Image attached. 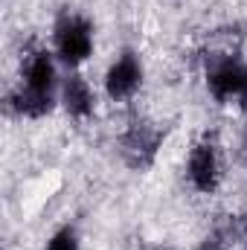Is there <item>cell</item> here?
Returning a JSON list of instances; mask_svg holds the SVG:
<instances>
[{
	"label": "cell",
	"mask_w": 247,
	"mask_h": 250,
	"mask_svg": "<svg viewBox=\"0 0 247 250\" xmlns=\"http://www.w3.org/2000/svg\"><path fill=\"white\" fill-rule=\"evenodd\" d=\"M62 90L59 59L47 47H29L21 59V76L9 93V105L23 120H41L56 111Z\"/></svg>",
	"instance_id": "1"
},
{
	"label": "cell",
	"mask_w": 247,
	"mask_h": 250,
	"mask_svg": "<svg viewBox=\"0 0 247 250\" xmlns=\"http://www.w3.org/2000/svg\"><path fill=\"white\" fill-rule=\"evenodd\" d=\"M206 90L221 105H247V62L239 50H212L204 67Z\"/></svg>",
	"instance_id": "2"
},
{
	"label": "cell",
	"mask_w": 247,
	"mask_h": 250,
	"mask_svg": "<svg viewBox=\"0 0 247 250\" xmlns=\"http://www.w3.org/2000/svg\"><path fill=\"white\" fill-rule=\"evenodd\" d=\"M96 47V32L90 18H84L82 12H62L56 26H53V53L59 64H64L67 70H79L82 64L93 56Z\"/></svg>",
	"instance_id": "3"
},
{
	"label": "cell",
	"mask_w": 247,
	"mask_h": 250,
	"mask_svg": "<svg viewBox=\"0 0 247 250\" xmlns=\"http://www.w3.org/2000/svg\"><path fill=\"white\" fill-rule=\"evenodd\" d=\"M186 184L198 195H215L224 181V163H221V146L215 134H201L189 151H186Z\"/></svg>",
	"instance_id": "4"
},
{
	"label": "cell",
	"mask_w": 247,
	"mask_h": 250,
	"mask_svg": "<svg viewBox=\"0 0 247 250\" xmlns=\"http://www.w3.org/2000/svg\"><path fill=\"white\" fill-rule=\"evenodd\" d=\"M160 146H163V131L154 123H145V120L131 123L117 140L123 163L134 172H145L148 166H154Z\"/></svg>",
	"instance_id": "5"
},
{
	"label": "cell",
	"mask_w": 247,
	"mask_h": 250,
	"mask_svg": "<svg viewBox=\"0 0 247 250\" xmlns=\"http://www.w3.org/2000/svg\"><path fill=\"white\" fill-rule=\"evenodd\" d=\"M143 62L134 50H123L114 62L108 64L105 79H102V90L111 102H131L140 87H143Z\"/></svg>",
	"instance_id": "6"
},
{
	"label": "cell",
	"mask_w": 247,
	"mask_h": 250,
	"mask_svg": "<svg viewBox=\"0 0 247 250\" xmlns=\"http://www.w3.org/2000/svg\"><path fill=\"white\" fill-rule=\"evenodd\" d=\"M96 87L79 73V70H67V76L62 79V90H59V105L64 108V114L76 123H87L96 114Z\"/></svg>",
	"instance_id": "7"
},
{
	"label": "cell",
	"mask_w": 247,
	"mask_h": 250,
	"mask_svg": "<svg viewBox=\"0 0 247 250\" xmlns=\"http://www.w3.org/2000/svg\"><path fill=\"white\" fill-rule=\"evenodd\" d=\"M236 245H239V239H236V233H233V227L227 221V224L215 227L206 239H201V245L195 250H236Z\"/></svg>",
	"instance_id": "8"
},
{
	"label": "cell",
	"mask_w": 247,
	"mask_h": 250,
	"mask_svg": "<svg viewBox=\"0 0 247 250\" xmlns=\"http://www.w3.org/2000/svg\"><path fill=\"white\" fill-rule=\"evenodd\" d=\"M44 250H82V242H79V233H76V227H70V224L59 227V230H56V233L47 239Z\"/></svg>",
	"instance_id": "9"
},
{
	"label": "cell",
	"mask_w": 247,
	"mask_h": 250,
	"mask_svg": "<svg viewBox=\"0 0 247 250\" xmlns=\"http://www.w3.org/2000/svg\"><path fill=\"white\" fill-rule=\"evenodd\" d=\"M245 154H247V143H245Z\"/></svg>",
	"instance_id": "10"
},
{
	"label": "cell",
	"mask_w": 247,
	"mask_h": 250,
	"mask_svg": "<svg viewBox=\"0 0 247 250\" xmlns=\"http://www.w3.org/2000/svg\"><path fill=\"white\" fill-rule=\"evenodd\" d=\"M245 250H247V245H245Z\"/></svg>",
	"instance_id": "11"
}]
</instances>
